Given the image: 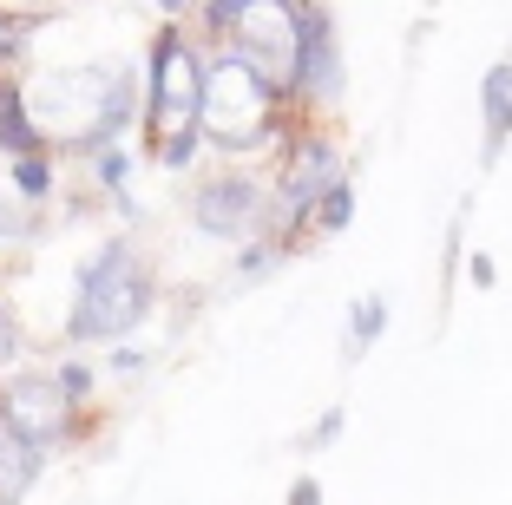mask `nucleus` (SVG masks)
<instances>
[{"label": "nucleus", "instance_id": "20", "mask_svg": "<svg viewBox=\"0 0 512 505\" xmlns=\"http://www.w3.org/2000/svg\"><path fill=\"white\" fill-rule=\"evenodd\" d=\"M20 322H14V309H7V296H0V374H14V361H20Z\"/></svg>", "mask_w": 512, "mask_h": 505}, {"label": "nucleus", "instance_id": "6", "mask_svg": "<svg viewBox=\"0 0 512 505\" xmlns=\"http://www.w3.org/2000/svg\"><path fill=\"white\" fill-rule=\"evenodd\" d=\"M0 433H14L33 453H53V446H66L79 433V414L60 401L53 374L14 368V374H0Z\"/></svg>", "mask_w": 512, "mask_h": 505}, {"label": "nucleus", "instance_id": "2", "mask_svg": "<svg viewBox=\"0 0 512 505\" xmlns=\"http://www.w3.org/2000/svg\"><path fill=\"white\" fill-rule=\"evenodd\" d=\"M283 92L270 86V79H256L250 66L237 60V53H217V60H204V99H197V132L211 138L217 151H263L276 145V138L289 132L283 125Z\"/></svg>", "mask_w": 512, "mask_h": 505}, {"label": "nucleus", "instance_id": "3", "mask_svg": "<svg viewBox=\"0 0 512 505\" xmlns=\"http://www.w3.org/2000/svg\"><path fill=\"white\" fill-rule=\"evenodd\" d=\"M197 99H204V53L184 40L178 20L158 27L151 40V73H145V138L197 132Z\"/></svg>", "mask_w": 512, "mask_h": 505}, {"label": "nucleus", "instance_id": "14", "mask_svg": "<svg viewBox=\"0 0 512 505\" xmlns=\"http://www.w3.org/2000/svg\"><path fill=\"white\" fill-rule=\"evenodd\" d=\"M381 328H388V302H381V296H362L355 309H348V348H342V355L362 361L368 348L381 342Z\"/></svg>", "mask_w": 512, "mask_h": 505}, {"label": "nucleus", "instance_id": "19", "mask_svg": "<svg viewBox=\"0 0 512 505\" xmlns=\"http://www.w3.org/2000/svg\"><path fill=\"white\" fill-rule=\"evenodd\" d=\"M348 427V414H342V407H322V414H316V427H309V433H302V453H322V446H335V433H342Z\"/></svg>", "mask_w": 512, "mask_h": 505}, {"label": "nucleus", "instance_id": "12", "mask_svg": "<svg viewBox=\"0 0 512 505\" xmlns=\"http://www.w3.org/2000/svg\"><path fill=\"white\" fill-rule=\"evenodd\" d=\"M53 151H27V158H7V191L20 197L27 210H40L46 197H53Z\"/></svg>", "mask_w": 512, "mask_h": 505}, {"label": "nucleus", "instance_id": "23", "mask_svg": "<svg viewBox=\"0 0 512 505\" xmlns=\"http://www.w3.org/2000/svg\"><path fill=\"white\" fill-rule=\"evenodd\" d=\"M145 368V355H138V348H112V374H138Z\"/></svg>", "mask_w": 512, "mask_h": 505}, {"label": "nucleus", "instance_id": "15", "mask_svg": "<svg viewBox=\"0 0 512 505\" xmlns=\"http://www.w3.org/2000/svg\"><path fill=\"white\" fill-rule=\"evenodd\" d=\"M53 387H60V401L79 414V407H86L92 394H99V374H92L86 361H60V368H53Z\"/></svg>", "mask_w": 512, "mask_h": 505}, {"label": "nucleus", "instance_id": "18", "mask_svg": "<svg viewBox=\"0 0 512 505\" xmlns=\"http://www.w3.org/2000/svg\"><path fill=\"white\" fill-rule=\"evenodd\" d=\"M92 171H99V184H106L112 197H125V171H132V158H125L119 145H106V151H92Z\"/></svg>", "mask_w": 512, "mask_h": 505}, {"label": "nucleus", "instance_id": "22", "mask_svg": "<svg viewBox=\"0 0 512 505\" xmlns=\"http://www.w3.org/2000/svg\"><path fill=\"white\" fill-rule=\"evenodd\" d=\"M237 7H243V0H211V7H204V27H211L217 40H224V33H230V20H237Z\"/></svg>", "mask_w": 512, "mask_h": 505}, {"label": "nucleus", "instance_id": "1", "mask_svg": "<svg viewBox=\"0 0 512 505\" xmlns=\"http://www.w3.org/2000/svg\"><path fill=\"white\" fill-rule=\"evenodd\" d=\"M151 302H158V276H151L145 250L132 237H106L79 263L73 276V315H66V342L73 348H106L125 342L132 328H145Z\"/></svg>", "mask_w": 512, "mask_h": 505}, {"label": "nucleus", "instance_id": "5", "mask_svg": "<svg viewBox=\"0 0 512 505\" xmlns=\"http://www.w3.org/2000/svg\"><path fill=\"white\" fill-rule=\"evenodd\" d=\"M342 178V145H335L322 125H309V132H296L283 145V164H276V184H270V223L289 237V223H309V204H316L329 184ZM276 237V243H283ZM289 250V243H283Z\"/></svg>", "mask_w": 512, "mask_h": 505}, {"label": "nucleus", "instance_id": "17", "mask_svg": "<svg viewBox=\"0 0 512 505\" xmlns=\"http://www.w3.org/2000/svg\"><path fill=\"white\" fill-rule=\"evenodd\" d=\"M197 145H204V132H171V138H158V145H151V158L165 164V171H184V164L197 158Z\"/></svg>", "mask_w": 512, "mask_h": 505}, {"label": "nucleus", "instance_id": "9", "mask_svg": "<svg viewBox=\"0 0 512 505\" xmlns=\"http://www.w3.org/2000/svg\"><path fill=\"white\" fill-rule=\"evenodd\" d=\"M27 79L20 73H0V164L7 158H27V151H53L40 132H33V119H27Z\"/></svg>", "mask_w": 512, "mask_h": 505}, {"label": "nucleus", "instance_id": "8", "mask_svg": "<svg viewBox=\"0 0 512 505\" xmlns=\"http://www.w3.org/2000/svg\"><path fill=\"white\" fill-rule=\"evenodd\" d=\"M342 99V53H335V20L322 0H302L296 33V73H289V105H335Z\"/></svg>", "mask_w": 512, "mask_h": 505}, {"label": "nucleus", "instance_id": "13", "mask_svg": "<svg viewBox=\"0 0 512 505\" xmlns=\"http://www.w3.org/2000/svg\"><path fill=\"white\" fill-rule=\"evenodd\" d=\"M348 217H355V184H348V171L329 184V191L309 204V223L302 230H322V237H335V230H348Z\"/></svg>", "mask_w": 512, "mask_h": 505}, {"label": "nucleus", "instance_id": "10", "mask_svg": "<svg viewBox=\"0 0 512 505\" xmlns=\"http://www.w3.org/2000/svg\"><path fill=\"white\" fill-rule=\"evenodd\" d=\"M480 125H486L480 158L493 164L499 151H506V138H512V60H499L493 73L480 79Z\"/></svg>", "mask_w": 512, "mask_h": 505}, {"label": "nucleus", "instance_id": "11", "mask_svg": "<svg viewBox=\"0 0 512 505\" xmlns=\"http://www.w3.org/2000/svg\"><path fill=\"white\" fill-rule=\"evenodd\" d=\"M46 453H33V446H20L14 433H0V505H27L33 479H40Z\"/></svg>", "mask_w": 512, "mask_h": 505}, {"label": "nucleus", "instance_id": "21", "mask_svg": "<svg viewBox=\"0 0 512 505\" xmlns=\"http://www.w3.org/2000/svg\"><path fill=\"white\" fill-rule=\"evenodd\" d=\"M40 27V0H0V33H27Z\"/></svg>", "mask_w": 512, "mask_h": 505}, {"label": "nucleus", "instance_id": "24", "mask_svg": "<svg viewBox=\"0 0 512 505\" xmlns=\"http://www.w3.org/2000/svg\"><path fill=\"white\" fill-rule=\"evenodd\" d=\"M289 505H322V486L316 479H296V486H289Z\"/></svg>", "mask_w": 512, "mask_h": 505}, {"label": "nucleus", "instance_id": "26", "mask_svg": "<svg viewBox=\"0 0 512 505\" xmlns=\"http://www.w3.org/2000/svg\"><path fill=\"white\" fill-rule=\"evenodd\" d=\"M184 7H191V0H158V14H165V20H178Z\"/></svg>", "mask_w": 512, "mask_h": 505}, {"label": "nucleus", "instance_id": "25", "mask_svg": "<svg viewBox=\"0 0 512 505\" xmlns=\"http://www.w3.org/2000/svg\"><path fill=\"white\" fill-rule=\"evenodd\" d=\"M14 60H20V33H0V73H7Z\"/></svg>", "mask_w": 512, "mask_h": 505}, {"label": "nucleus", "instance_id": "4", "mask_svg": "<svg viewBox=\"0 0 512 505\" xmlns=\"http://www.w3.org/2000/svg\"><path fill=\"white\" fill-rule=\"evenodd\" d=\"M296 33H302V0H243L224 33V53H237L256 79H270L289 105V73H296Z\"/></svg>", "mask_w": 512, "mask_h": 505}, {"label": "nucleus", "instance_id": "16", "mask_svg": "<svg viewBox=\"0 0 512 505\" xmlns=\"http://www.w3.org/2000/svg\"><path fill=\"white\" fill-rule=\"evenodd\" d=\"M33 230V210L20 204L14 191H7V164H0V243H14V237H27Z\"/></svg>", "mask_w": 512, "mask_h": 505}, {"label": "nucleus", "instance_id": "7", "mask_svg": "<svg viewBox=\"0 0 512 505\" xmlns=\"http://www.w3.org/2000/svg\"><path fill=\"white\" fill-rule=\"evenodd\" d=\"M191 223L204 230L211 243H250L270 230V184L250 178V171H211V178H197L191 191Z\"/></svg>", "mask_w": 512, "mask_h": 505}]
</instances>
